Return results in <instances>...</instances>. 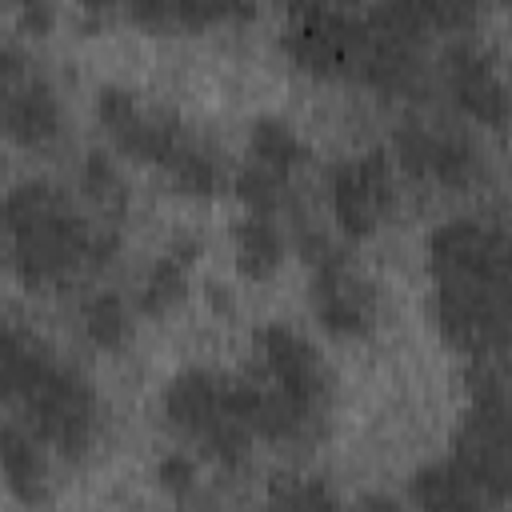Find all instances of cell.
<instances>
[{
    "instance_id": "22",
    "label": "cell",
    "mask_w": 512,
    "mask_h": 512,
    "mask_svg": "<svg viewBox=\"0 0 512 512\" xmlns=\"http://www.w3.org/2000/svg\"><path fill=\"white\" fill-rule=\"evenodd\" d=\"M80 324H84V336L108 352L124 348L132 336V312L120 292H92L80 308Z\"/></svg>"
},
{
    "instance_id": "3",
    "label": "cell",
    "mask_w": 512,
    "mask_h": 512,
    "mask_svg": "<svg viewBox=\"0 0 512 512\" xmlns=\"http://www.w3.org/2000/svg\"><path fill=\"white\" fill-rule=\"evenodd\" d=\"M164 420L168 428L196 444L224 468H240L256 444L240 376H224L216 368H184L164 388Z\"/></svg>"
},
{
    "instance_id": "15",
    "label": "cell",
    "mask_w": 512,
    "mask_h": 512,
    "mask_svg": "<svg viewBox=\"0 0 512 512\" xmlns=\"http://www.w3.org/2000/svg\"><path fill=\"white\" fill-rule=\"evenodd\" d=\"M408 500L416 512H496L492 504L452 460H428L408 476Z\"/></svg>"
},
{
    "instance_id": "10",
    "label": "cell",
    "mask_w": 512,
    "mask_h": 512,
    "mask_svg": "<svg viewBox=\"0 0 512 512\" xmlns=\"http://www.w3.org/2000/svg\"><path fill=\"white\" fill-rule=\"evenodd\" d=\"M252 344L264 360V376H268L272 388H280L300 408H308L316 416H328L332 372H328V360L320 356V348L308 336H300L292 324L268 320L252 332Z\"/></svg>"
},
{
    "instance_id": "11",
    "label": "cell",
    "mask_w": 512,
    "mask_h": 512,
    "mask_svg": "<svg viewBox=\"0 0 512 512\" xmlns=\"http://www.w3.org/2000/svg\"><path fill=\"white\" fill-rule=\"evenodd\" d=\"M312 280H308V304H312V316L320 320L324 332L332 336H368L380 320V292L376 284L356 268L352 252L328 260V264H316L308 268Z\"/></svg>"
},
{
    "instance_id": "18",
    "label": "cell",
    "mask_w": 512,
    "mask_h": 512,
    "mask_svg": "<svg viewBox=\"0 0 512 512\" xmlns=\"http://www.w3.org/2000/svg\"><path fill=\"white\" fill-rule=\"evenodd\" d=\"M248 160L292 180V172L308 160V144L300 140V132L288 120H280V116H256L248 124Z\"/></svg>"
},
{
    "instance_id": "4",
    "label": "cell",
    "mask_w": 512,
    "mask_h": 512,
    "mask_svg": "<svg viewBox=\"0 0 512 512\" xmlns=\"http://www.w3.org/2000/svg\"><path fill=\"white\" fill-rule=\"evenodd\" d=\"M468 408L452 436V464L504 508L512 488V428H508V376L504 360H468Z\"/></svg>"
},
{
    "instance_id": "28",
    "label": "cell",
    "mask_w": 512,
    "mask_h": 512,
    "mask_svg": "<svg viewBox=\"0 0 512 512\" xmlns=\"http://www.w3.org/2000/svg\"><path fill=\"white\" fill-rule=\"evenodd\" d=\"M356 512H404V504L396 496H388V492H364L356 500Z\"/></svg>"
},
{
    "instance_id": "25",
    "label": "cell",
    "mask_w": 512,
    "mask_h": 512,
    "mask_svg": "<svg viewBox=\"0 0 512 512\" xmlns=\"http://www.w3.org/2000/svg\"><path fill=\"white\" fill-rule=\"evenodd\" d=\"M168 176H172V184H176L180 192H188V196H216V192L224 188V180H228V172H224V164H220V152H216L212 144H204L200 136L172 160Z\"/></svg>"
},
{
    "instance_id": "16",
    "label": "cell",
    "mask_w": 512,
    "mask_h": 512,
    "mask_svg": "<svg viewBox=\"0 0 512 512\" xmlns=\"http://www.w3.org/2000/svg\"><path fill=\"white\" fill-rule=\"evenodd\" d=\"M56 360L52 344L28 324H0V404L20 400L36 376Z\"/></svg>"
},
{
    "instance_id": "12",
    "label": "cell",
    "mask_w": 512,
    "mask_h": 512,
    "mask_svg": "<svg viewBox=\"0 0 512 512\" xmlns=\"http://www.w3.org/2000/svg\"><path fill=\"white\" fill-rule=\"evenodd\" d=\"M440 72H444V84L464 116H472L476 124H484L492 132H500L508 124V84L496 64V52L488 44H480L472 36L448 40V48L440 56Z\"/></svg>"
},
{
    "instance_id": "20",
    "label": "cell",
    "mask_w": 512,
    "mask_h": 512,
    "mask_svg": "<svg viewBox=\"0 0 512 512\" xmlns=\"http://www.w3.org/2000/svg\"><path fill=\"white\" fill-rule=\"evenodd\" d=\"M232 192L240 196V204L248 208V216H268L276 220L280 212L292 208V180L280 172H268L260 164H240L232 176Z\"/></svg>"
},
{
    "instance_id": "24",
    "label": "cell",
    "mask_w": 512,
    "mask_h": 512,
    "mask_svg": "<svg viewBox=\"0 0 512 512\" xmlns=\"http://www.w3.org/2000/svg\"><path fill=\"white\" fill-rule=\"evenodd\" d=\"M188 268H192V264H184V260L172 256V252L156 256L152 268L144 272V284H140V296H136L140 312H144V316H164V312H172V308L188 296Z\"/></svg>"
},
{
    "instance_id": "7",
    "label": "cell",
    "mask_w": 512,
    "mask_h": 512,
    "mask_svg": "<svg viewBox=\"0 0 512 512\" xmlns=\"http://www.w3.org/2000/svg\"><path fill=\"white\" fill-rule=\"evenodd\" d=\"M96 116L124 156L160 168H172V160L196 140V132L172 108L140 104V96L124 84H104L96 92Z\"/></svg>"
},
{
    "instance_id": "6",
    "label": "cell",
    "mask_w": 512,
    "mask_h": 512,
    "mask_svg": "<svg viewBox=\"0 0 512 512\" xmlns=\"http://www.w3.org/2000/svg\"><path fill=\"white\" fill-rule=\"evenodd\" d=\"M368 48V20L356 8L304 4L284 24V52L296 68L324 80H356Z\"/></svg>"
},
{
    "instance_id": "21",
    "label": "cell",
    "mask_w": 512,
    "mask_h": 512,
    "mask_svg": "<svg viewBox=\"0 0 512 512\" xmlns=\"http://www.w3.org/2000/svg\"><path fill=\"white\" fill-rule=\"evenodd\" d=\"M80 184H84L88 200L108 216V224H116V220L128 212V180H124L120 164H116L108 152L92 148V152L84 156V164H80Z\"/></svg>"
},
{
    "instance_id": "17",
    "label": "cell",
    "mask_w": 512,
    "mask_h": 512,
    "mask_svg": "<svg viewBox=\"0 0 512 512\" xmlns=\"http://www.w3.org/2000/svg\"><path fill=\"white\" fill-rule=\"evenodd\" d=\"M232 248H236L240 276L268 280L284 264V256H288V236L268 216H240L236 228H232Z\"/></svg>"
},
{
    "instance_id": "27",
    "label": "cell",
    "mask_w": 512,
    "mask_h": 512,
    "mask_svg": "<svg viewBox=\"0 0 512 512\" xmlns=\"http://www.w3.org/2000/svg\"><path fill=\"white\" fill-rule=\"evenodd\" d=\"M16 20H20V28H24V32H32V36H44V32L56 24V8H52V4H40V0H32V4H24V8H20V16H16Z\"/></svg>"
},
{
    "instance_id": "23",
    "label": "cell",
    "mask_w": 512,
    "mask_h": 512,
    "mask_svg": "<svg viewBox=\"0 0 512 512\" xmlns=\"http://www.w3.org/2000/svg\"><path fill=\"white\" fill-rule=\"evenodd\" d=\"M228 16H252V8H236V4H200V0H184V4H160V0H144L132 4V20L148 24V28H204Z\"/></svg>"
},
{
    "instance_id": "19",
    "label": "cell",
    "mask_w": 512,
    "mask_h": 512,
    "mask_svg": "<svg viewBox=\"0 0 512 512\" xmlns=\"http://www.w3.org/2000/svg\"><path fill=\"white\" fill-rule=\"evenodd\" d=\"M268 512H348L324 476L276 472L268 480Z\"/></svg>"
},
{
    "instance_id": "8",
    "label": "cell",
    "mask_w": 512,
    "mask_h": 512,
    "mask_svg": "<svg viewBox=\"0 0 512 512\" xmlns=\"http://www.w3.org/2000/svg\"><path fill=\"white\" fill-rule=\"evenodd\" d=\"M388 156H396V164L412 180H432V184L452 188V192H464L476 180H484V152L456 124L400 120L396 132H392V152Z\"/></svg>"
},
{
    "instance_id": "1",
    "label": "cell",
    "mask_w": 512,
    "mask_h": 512,
    "mask_svg": "<svg viewBox=\"0 0 512 512\" xmlns=\"http://www.w3.org/2000/svg\"><path fill=\"white\" fill-rule=\"evenodd\" d=\"M432 320L444 344L468 360L508 356L512 272L508 232L488 216H452L428 236Z\"/></svg>"
},
{
    "instance_id": "14",
    "label": "cell",
    "mask_w": 512,
    "mask_h": 512,
    "mask_svg": "<svg viewBox=\"0 0 512 512\" xmlns=\"http://www.w3.org/2000/svg\"><path fill=\"white\" fill-rule=\"evenodd\" d=\"M0 472H4L8 492L28 508H36L52 496L48 452L24 424H12V420L0 424Z\"/></svg>"
},
{
    "instance_id": "26",
    "label": "cell",
    "mask_w": 512,
    "mask_h": 512,
    "mask_svg": "<svg viewBox=\"0 0 512 512\" xmlns=\"http://www.w3.org/2000/svg\"><path fill=\"white\" fill-rule=\"evenodd\" d=\"M152 476H156V484H160L164 492H172V496H188V492L196 488L200 468H196V460H192L188 452H164V456L156 460Z\"/></svg>"
},
{
    "instance_id": "5",
    "label": "cell",
    "mask_w": 512,
    "mask_h": 512,
    "mask_svg": "<svg viewBox=\"0 0 512 512\" xmlns=\"http://www.w3.org/2000/svg\"><path fill=\"white\" fill-rule=\"evenodd\" d=\"M20 408L28 416V432L64 460H80L100 432V400L88 376L60 356L20 396Z\"/></svg>"
},
{
    "instance_id": "29",
    "label": "cell",
    "mask_w": 512,
    "mask_h": 512,
    "mask_svg": "<svg viewBox=\"0 0 512 512\" xmlns=\"http://www.w3.org/2000/svg\"><path fill=\"white\" fill-rule=\"evenodd\" d=\"M208 296H212V304H216V308H232V296H228V292H220V284H208Z\"/></svg>"
},
{
    "instance_id": "13",
    "label": "cell",
    "mask_w": 512,
    "mask_h": 512,
    "mask_svg": "<svg viewBox=\"0 0 512 512\" xmlns=\"http://www.w3.org/2000/svg\"><path fill=\"white\" fill-rule=\"evenodd\" d=\"M60 100H56V88L28 72L24 80L8 84L0 92V128L8 140L24 144V148H44L60 136Z\"/></svg>"
},
{
    "instance_id": "9",
    "label": "cell",
    "mask_w": 512,
    "mask_h": 512,
    "mask_svg": "<svg viewBox=\"0 0 512 512\" xmlns=\"http://www.w3.org/2000/svg\"><path fill=\"white\" fill-rule=\"evenodd\" d=\"M332 216L348 240L372 236L396 212V168L384 148L340 156L328 172Z\"/></svg>"
},
{
    "instance_id": "2",
    "label": "cell",
    "mask_w": 512,
    "mask_h": 512,
    "mask_svg": "<svg viewBox=\"0 0 512 512\" xmlns=\"http://www.w3.org/2000/svg\"><path fill=\"white\" fill-rule=\"evenodd\" d=\"M0 224L12 240V268L28 288H52L80 268H96L104 224L44 176H28L4 192Z\"/></svg>"
}]
</instances>
